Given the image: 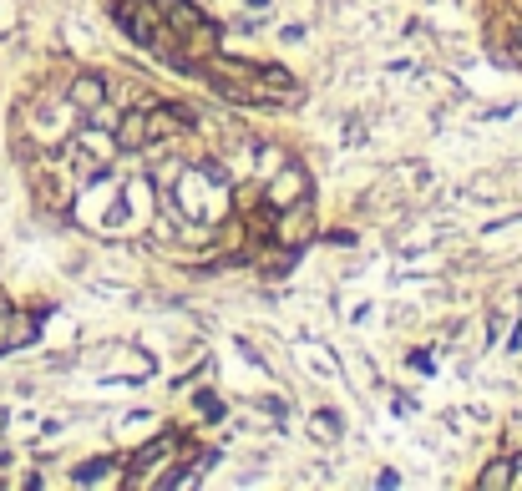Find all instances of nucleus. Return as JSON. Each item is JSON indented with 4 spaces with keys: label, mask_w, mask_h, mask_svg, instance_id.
Instances as JSON below:
<instances>
[{
    "label": "nucleus",
    "mask_w": 522,
    "mask_h": 491,
    "mask_svg": "<svg viewBox=\"0 0 522 491\" xmlns=\"http://www.w3.org/2000/svg\"><path fill=\"white\" fill-rule=\"evenodd\" d=\"M305 198H310V178H305V168H300V162H284V173L269 178V208L284 213V208L305 203Z\"/></svg>",
    "instance_id": "obj_3"
},
{
    "label": "nucleus",
    "mask_w": 522,
    "mask_h": 491,
    "mask_svg": "<svg viewBox=\"0 0 522 491\" xmlns=\"http://www.w3.org/2000/svg\"><path fill=\"white\" fill-rule=\"evenodd\" d=\"M66 102L77 107V112H97V107H107V81L102 76H92V71H82V76H71V87H66Z\"/></svg>",
    "instance_id": "obj_4"
},
{
    "label": "nucleus",
    "mask_w": 522,
    "mask_h": 491,
    "mask_svg": "<svg viewBox=\"0 0 522 491\" xmlns=\"http://www.w3.org/2000/svg\"><path fill=\"white\" fill-rule=\"evenodd\" d=\"M112 157H117V137L102 122H92V127H82L77 137H71V173H77L82 183L107 178L112 173Z\"/></svg>",
    "instance_id": "obj_2"
},
{
    "label": "nucleus",
    "mask_w": 522,
    "mask_h": 491,
    "mask_svg": "<svg viewBox=\"0 0 522 491\" xmlns=\"http://www.w3.org/2000/svg\"><path fill=\"white\" fill-rule=\"evenodd\" d=\"M168 188H173L178 213L203 223V228L229 223V213H234V188H229V178H223L213 162H183Z\"/></svg>",
    "instance_id": "obj_1"
},
{
    "label": "nucleus",
    "mask_w": 522,
    "mask_h": 491,
    "mask_svg": "<svg viewBox=\"0 0 522 491\" xmlns=\"http://www.w3.org/2000/svg\"><path fill=\"white\" fill-rule=\"evenodd\" d=\"M173 451H178V431H163V436H158L153 446H142V451L132 456V476H127V481H137V476H142L147 466H163V461H168Z\"/></svg>",
    "instance_id": "obj_6"
},
{
    "label": "nucleus",
    "mask_w": 522,
    "mask_h": 491,
    "mask_svg": "<svg viewBox=\"0 0 522 491\" xmlns=\"http://www.w3.org/2000/svg\"><path fill=\"white\" fill-rule=\"evenodd\" d=\"M26 340H36V319L31 314H16L6 299H0V350H16Z\"/></svg>",
    "instance_id": "obj_5"
}]
</instances>
